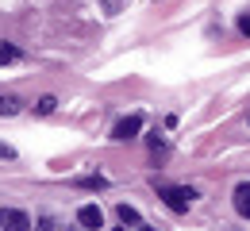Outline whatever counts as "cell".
Returning a JSON list of instances; mask_svg holds the SVG:
<instances>
[{
    "instance_id": "1",
    "label": "cell",
    "mask_w": 250,
    "mask_h": 231,
    "mask_svg": "<svg viewBox=\"0 0 250 231\" xmlns=\"http://www.w3.org/2000/svg\"><path fill=\"white\" fill-rule=\"evenodd\" d=\"M154 189H158V197L166 200V208L169 212H188V204H192V189H185V185H162V181H154Z\"/></svg>"
},
{
    "instance_id": "2",
    "label": "cell",
    "mask_w": 250,
    "mask_h": 231,
    "mask_svg": "<svg viewBox=\"0 0 250 231\" xmlns=\"http://www.w3.org/2000/svg\"><path fill=\"white\" fill-rule=\"evenodd\" d=\"M143 131V116H124L116 127H112V139H120V143H127V139H135V135Z\"/></svg>"
},
{
    "instance_id": "3",
    "label": "cell",
    "mask_w": 250,
    "mask_h": 231,
    "mask_svg": "<svg viewBox=\"0 0 250 231\" xmlns=\"http://www.w3.org/2000/svg\"><path fill=\"white\" fill-rule=\"evenodd\" d=\"M77 224L85 231H96V228H104V212H100L96 204H81V208H77Z\"/></svg>"
},
{
    "instance_id": "4",
    "label": "cell",
    "mask_w": 250,
    "mask_h": 231,
    "mask_svg": "<svg viewBox=\"0 0 250 231\" xmlns=\"http://www.w3.org/2000/svg\"><path fill=\"white\" fill-rule=\"evenodd\" d=\"M4 231H31V216L27 212H20V208H12V212H4Z\"/></svg>"
},
{
    "instance_id": "5",
    "label": "cell",
    "mask_w": 250,
    "mask_h": 231,
    "mask_svg": "<svg viewBox=\"0 0 250 231\" xmlns=\"http://www.w3.org/2000/svg\"><path fill=\"white\" fill-rule=\"evenodd\" d=\"M235 208H239L243 220H250V181H243V185L235 189Z\"/></svg>"
},
{
    "instance_id": "6",
    "label": "cell",
    "mask_w": 250,
    "mask_h": 231,
    "mask_svg": "<svg viewBox=\"0 0 250 231\" xmlns=\"http://www.w3.org/2000/svg\"><path fill=\"white\" fill-rule=\"evenodd\" d=\"M20 108H23V100L16 93H0V116H16Z\"/></svg>"
},
{
    "instance_id": "7",
    "label": "cell",
    "mask_w": 250,
    "mask_h": 231,
    "mask_svg": "<svg viewBox=\"0 0 250 231\" xmlns=\"http://www.w3.org/2000/svg\"><path fill=\"white\" fill-rule=\"evenodd\" d=\"M116 216H120V224H139V212H135L131 204H120V208H116Z\"/></svg>"
},
{
    "instance_id": "8",
    "label": "cell",
    "mask_w": 250,
    "mask_h": 231,
    "mask_svg": "<svg viewBox=\"0 0 250 231\" xmlns=\"http://www.w3.org/2000/svg\"><path fill=\"white\" fill-rule=\"evenodd\" d=\"M54 108H58V100H54V97H42L39 104H35V112H39V116H50Z\"/></svg>"
},
{
    "instance_id": "9",
    "label": "cell",
    "mask_w": 250,
    "mask_h": 231,
    "mask_svg": "<svg viewBox=\"0 0 250 231\" xmlns=\"http://www.w3.org/2000/svg\"><path fill=\"white\" fill-rule=\"evenodd\" d=\"M77 185H81V189H104V185H108V181H104V177H100V173H96V177H81V181H77Z\"/></svg>"
},
{
    "instance_id": "10",
    "label": "cell",
    "mask_w": 250,
    "mask_h": 231,
    "mask_svg": "<svg viewBox=\"0 0 250 231\" xmlns=\"http://www.w3.org/2000/svg\"><path fill=\"white\" fill-rule=\"evenodd\" d=\"M8 62H16V50L12 46H0V66H8Z\"/></svg>"
},
{
    "instance_id": "11",
    "label": "cell",
    "mask_w": 250,
    "mask_h": 231,
    "mask_svg": "<svg viewBox=\"0 0 250 231\" xmlns=\"http://www.w3.org/2000/svg\"><path fill=\"white\" fill-rule=\"evenodd\" d=\"M100 4H104V12H108V16H116V12H120V0H100Z\"/></svg>"
},
{
    "instance_id": "12",
    "label": "cell",
    "mask_w": 250,
    "mask_h": 231,
    "mask_svg": "<svg viewBox=\"0 0 250 231\" xmlns=\"http://www.w3.org/2000/svg\"><path fill=\"white\" fill-rule=\"evenodd\" d=\"M239 31L250 35V12H247V16H239Z\"/></svg>"
},
{
    "instance_id": "13",
    "label": "cell",
    "mask_w": 250,
    "mask_h": 231,
    "mask_svg": "<svg viewBox=\"0 0 250 231\" xmlns=\"http://www.w3.org/2000/svg\"><path fill=\"white\" fill-rule=\"evenodd\" d=\"M0 158H16V150H12L8 143H0Z\"/></svg>"
},
{
    "instance_id": "14",
    "label": "cell",
    "mask_w": 250,
    "mask_h": 231,
    "mask_svg": "<svg viewBox=\"0 0 250 231\" xmlns=\"http://www.w3.org/2000/svg\"><path fill=\"white\" fill-rule=\"evenodd\" d=\"M139 231H154V228H139Z\"/></svg>"
},
{
    "instance_id": "15",
    "label": "cell",
    "mask_w": 250,
    "mask_h": 231,
    "mask_svg": "<svg viewBox=\"0 0 250 231\" xmlns=\"http://www.w3.org/2000/svg\"><path fill=\"white\" fill-rule=\"evenodd\" d=\"M73 231H85V228H73Z\"/></svg>"
},
{
    "instance_id": "16",
    "label": "cell",
    "mask_w": 250,
    "mask_h": 231,
    "mask_svg": "<svg viewBox=\"0 0 250 231\" xmlns=\"http://www.w3.org/2000/svg\"><path fill=\"white\" fill-rule=\"evenodd\" d=\"M0 220H4V212H0Z\"/></svg>"
},
{
    "instance_id": "17",
    "label": "cell",
    "mask_w": 250,
    "mask_h": 231,
    "mask_svg": "<svg viewBox=\"0 0 250 231\" xmlns=\"http://www.w3.org/2000/svg\"><path fill=\"white\" fill-rule=\"evenodd\" d=\"M116 231H124V228H116Z\"/></svg>"
}]
</instances>
